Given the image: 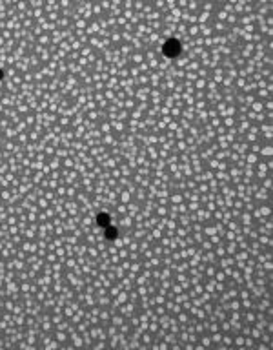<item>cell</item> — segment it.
<instances>
[{"label":"cell","instance_id":"obj_2","mask_svg":"<svg viewBox=\"0 0 273 350\" xmlns=\"http://www.w3.org/2000/svg\"><path fill=\"white\" fill-rule=\"evenodd\" d=\"M98 224H100V226H107V224H109V217H107L106 213H100V215H98Z\"/></svg>","mask_w":273,"mask_h":350},{"label":"cell","instance_id":"obj_3","mask_svg":"<svg viewBox=\"0 0 273 350\" xmlns=\"http://www.w3.org/2000/svg\"><path fill=\"white\" fill-rule=\"evenodd\" d=\"M0 79H2V71H0Z\"/></svg>","mask_w":273,"mask_h":350},{"label":"cell","instance_id":"obj_1","mask_svg":"<svg viewBox=\"0 0 273 350\" xmlns=\"http://www.w3.org/2000/svg\"><path fill=\"white\" fill-rule=\"evenodd\" d=\"M164 51L168 53V55H177L178 51H180V44H178V40H168L166 42V46H164Z\"/></svg>","mask_w":273,"mask_h":350}]
</instances>
